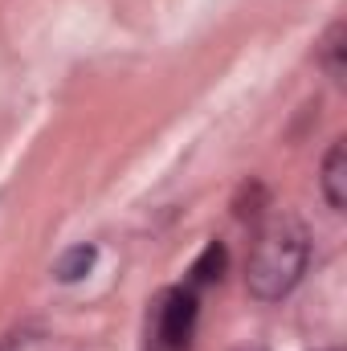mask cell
Masks as SVG:
<instances>
[{
    "mask_svg": "<svg viewBox=\"0 0 347 351\" xmlns=\"http://www.w3.org/2000/svg\"><path fill=\"white\" fill-rule=\"evenodd\" d=\"M307 262H311V237H307L302 221L290 213H274L258 229V241L250 250L246 290L258 302H278L302 282Z\"/></svg>",
    "mask_w": 347,
    "mask_h": 351,
    "instance_id": "obj_1",
    "label": "cell"
},
{
    "mask_svg": "<svg viewBox=\"0 0 347 351\" xmlns=\"http://www.w3.org/2000/svg\"><path fill=\"white\" fill-rule=\"evenodd\" d=\"M200 298L192 286H164L147 302V331L143 351H192Z\"/></svg>",
    "mask_w": 347,
    "mask_h": 351,
    "instance_id": "obj_2",
    "label": "cell"
},
{
    "mask_svg": "<svg viewBox=\"0 0 347 351\" xmlns=\"http://www.w3.org/2000/svg\"><path fill=\"white\" fill-rule=\"evenodd\" d=\"M344 168H347V147L344 139H335L331 143V152H327V160H323V176H319V184H323V196H327V208H335V213H344L347 204V192H344Z\"/></svg>",
    "mask_w": 347,
    "mask_h": 351,
    "instance_id": "obj_3",
    "label": "cell"
},
{
    "mask_svg": "<svg viewBox=\"0 0 347 351\" xmlns=\"http://www.w3.org/2000/svg\"><path fill=\"white\" fill-rule=\"evenodd\" d=\"M98 262V250L94 245H74V250H66L58 262H53V278L58 282H78V278H86L90 269Z\"/></svg>",
    "mask_w": 347,
    "mask_h": 351,
    "instance_id": "obj_4",
    "label": "cell"
},
{
    "mask_svg": "<svg viewBox=\"0 0 347 351\" xmlns=\"http://www.w3.org/2000/svg\"><path fill=\"white\" fill-rule=\"evenodd\" d=\"M221 269H225V245L221 241H208L204 245V254L192 262V269H188V286L192 290H200V286H208V282H217L221 278Z\"/></svg>",
    "mask_w": 347,
    "mask_h": 351,
    "instance_id": "obj_5",
    "label": "cell"
},
{
    "mask_svg": "<svg viewBox=\"0 0 347 351\" xmlns=\"http://www.w3.org/2000/svg\"><path fill=\"white\" fill-rule=\"evenodd\" d=\"M319 66H323L335 82H344V21H335V25L327 29V37L319 41Z\"/></svg>",
    "mask_w": 347,
    "mask_h": 351,
    "instance_id": "obj_6",
    "label": "cell"
},
{
    "mask_svg": "<svg viewBox=\"0 0 347 351\" xmlns=\"http://www.w3.org/2000/svg\"><path fill=\"white\" fill-rule=\"evenodd\" d=\"M0 351H41V327H33V323L12 327V331L0 339Z\"/></svg>",
    "mask_w": 347,
    "mask_h": 351,
    "instance_id": "obj_7",
    "label": "cell"
},
{
    "mask_svg": "<svg viewBox=\"0 0 347 351\" xmlns=\"http://www.w3.org/2000/svg\"><path fill=\"white\" fill-rule=\"evenodd\" d=\"M331 351H339V348H331Z\"/></svg>",
    "mask_w": 347,
    "mask_h": 351,
    "instance_id": "obj_8",
    "label": "cell"
}]
</instances>
